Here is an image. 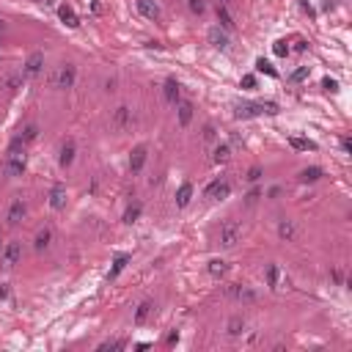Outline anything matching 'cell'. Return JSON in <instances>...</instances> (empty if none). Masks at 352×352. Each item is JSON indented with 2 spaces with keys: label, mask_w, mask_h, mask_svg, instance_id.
I'll return each mask as SVG.
<instances>
[{
  "label": "cell",
  "mask_w": 352,
  "mask_h": 352,
  "mask_svg": "<svg viewBox=\"0 0 352 352\" xmlns=\"http://www.w3.org/2000/svg\"><path fill=\"white\" fill-rule=\"evenodd\" d=\"M305 77H308V66H300V69H297L289 80H292V83H300V80H305Z\"/></svg>",
  "instance_id": "obj_38"
},
{
  "label": "cell",
  "mask_w": 352,
  "mask_h": 352,
  "mask_svg": "<svg viewBox=\"0 0 352 352\" xmlns=\"http://www.w3.org/2000/svg\"><path fill=\"white\" fill-rule=\"evenodd\" d=\"M273 53H275L278 58H286V55H289V44H286V41H275Z\"/></svg>",
  "instance_id": "obj_36"
},
{
  "label": "cell",
  "mask_w": 352,
  "mask_h": 352,
  "mask_svg": "<svg viewBox=\"0 0 352 352\" xmlns=\"http://www.w3.org/2000/svg\"><path fill=\"white\" fill-rule=\"evenodd\" d=\"M163 97L168 105H179L182 102V85L176 83V80H165V85H163Z\"/></svg>",
  "instance_id": "obj_12"
},
{
  "label": "cell",
  "mask_w": 352,
  "mask_h": 352,
  "mask_svg": "<svg viewBox=\"0 0 352 352\" xmlns=\"http://www.w3.org/2000/svg\"><path fill=\"white\" fill-rule=\"evenodd\" d=\"M75 77H77V69H75L72 63H63L61 69L55 72L53 85H55V88H61V91H66V88H72V85H75Z\"/></svg>",
  "instance_id": "obj_4"
},
{
  "label": "cell",
  "mask_w": 352,
  "mask_h": 352,
  "mask_svg": "<svg viewBox=\"0 0 352 352\" xmlns=\"http://www.w3.org/2000/svg\"><path fill=\"white\" fill-rule=\"evenodd\" d=\"M239 239H242V226L237 220H226V223L220 226V248L231 251V248H237Z\"/></svg>",
  "instance_id": "obj_2"
},
{
  "label": "cell",
  "mask_w": 352,
  "mask_h": 352,
  "mask_svg": "<svg viewBox=\"0 0 352 352\" xmlns=\"http://www.w3.org/2000/svg\"><path fill=\"white\" fill-rule=\"evenodd\" d=\"M19 259H22V245L19 242H9V245L3 248V253H0V264H3L6 270L17 267Z\"/></svg>",
  "instance_id": "obj_6"
},
{
  "label": "cell",
  "mask_w": 352,
  "mask_h": 352,
  "mask_svg": "<svg viewBox=\"0 0 352 352\" xmlns=\"http://www.w3.org/2000/svg\"><path fill=\"white\" fill-rule=\"evenodd\" d=\"M322 88H327V91H336V88H339V85H336V80H325V83H322Z\"/></svg>",
  "instance_id": "obj_45"
},
{
  "label": "cell",
  "mask_w": 352,
  "mask_h": 352,
  "mask_svg": "<svg viewBox=\"0 0 352 352\" xmlns=\"http://www.w3.org/2000/svg\"><path fill=\"white\" fill-rule=\"evenodd\" d=\"M97 349L99 352H105V349H124V341H102Z\"/></svg>",
  "instance_id": "obj_37"
},
{
  "label": "cell",
  "mask_w": 352,
  "mask_h": 352,
  "mask_svg": "<svg viewBox=\"0 0 352 352\" xmlns=\"http://www.w3.org/2000/svg\"><path fill=\"white\" fill-rule=\"evenodd\" d=\"M0 28H3V19H0Z\"/></svg>",
  "instance_id": "obj_51"
},
{
  "label": "cell",
  "mask_w": 352,
  "mask_h": 352,
  "mask_svg": "<svg viewBox=\"0 0 352 352\" xmlns=\"http://www.w3.org/2000/svg\"><path fill=\"white\" fill-rule=\"evenodd\" d=\"M50 207H53L55 212H61L66 207V190L61 185H55L53 190H50Z\"/></svg>",
  "instance_id": "obj_16"
},
{
  "label": "cell",
  "mask_w": 352,
  "mask_h": 352,
  "mask_svg": "<svg viewBox=\"0 0 352 352\" xmlns=\"http://www.w3.org/2000/svg\"><path fill=\"white\" fill-rule=\"evenodd\" d=\"M226 297L237 300V303H256V300H259V295L245 283H229L226 286Z\"/></svg>",
  "instance_id": "obj_3"
},
{
  "label": "cell",
  "mask_w": 352,
  "mask_h": 352,
  "mask_svg": "<svg viewBox=\"0 0 352 352\" xmlns=\"http://www.w3.org/2000/svg\"><path fill=\"white\" fill-rule=\"evenodd\" d=\"M36 3H44V6H53L55 0H36Z\"/></svg>",
  "instance_id": "obj_49"
},
{
  "label": "cell",
  "mask_w": 352,
  "mask_h": 352,
  "mask_svg": "<svg viewBox=\"0 0 352 352\" xmlns=\"http://www.w3.org/2000/svg\"><path fill=\"white\" fill-rule=\"evenodd\" d=\"M75 141H66L61 146V157H58V163H61V168H69L72 163H75Z\"/></svg>",
  "instance_id": "obj_17"
},
{
  "label": "cell",
  "mask_w": 352,
  "mask_h": 352,
  "mask_svg": "<svg viewBox=\"0 0 352 352\" xmlns=\"http://www.w3.org/2000/svg\"><path fill=\"white\" fill-rule=\"evenodd\" d=\"M289 146H292V149H295V151H317V143H314V141H308V138H289Z\"/></svg>",
  "instance_id": "obj_23"
},
{
  "label": "cell",
  "mask_w": 352,
  "mask_h": 352,
  "mask_svg": "<svg viewBox=\"0 0 352 352\" xmlns=\"http://www.w3.org/2000/svg\"><path fill=\"white\" fill-rule=\"evenodd\" d=\"M256 69L264 72V75H270V77H278V72H275V69H273V66H270L267 61H264V58H259V61H256Z\"/></svg>",
  "instance_id": "obj_35"
},
{
  "label": "cell",
  "mask_w": 352,
  "mask_h": 352,
  "mask_svg": "<svg viewBox=\"0 0 352 352\" xmlns=\"http://www.w3.org/2000/svg\"><path fill=\"white\" fill-rule=\"evenodd\" d=\"M25 143L19 141V138H14L9 151H6V163H3V173L9 176V179H17V176L25 173Z\"/></svg>",
  "instance_id": "obj_1"
},
{
  "label": "cell",
  "mask_w": 352,
  "mask_h": 352,
  "mask_svg": "<svg viewBox=\"0 0 352 352\" xmlns=\"http://www.w3.org/2000/svg\"><path fill=\"white\" fill-rule=\"evenodd\" d=\"M58 17H61V22L66 28H77L80 25V17L69 9V6H58Z\"/></svg>",
  "instance_id": "obj_18"
},
{
  "label": "cell",
  "mask_w": 352,
  "mask_h": 352,
  "mask_svg": "<svg viewBox=\"0 0 352 352\" xmlns=\"http://www.w3.org/2000/svg\"><path fill=\"white\" fill-rule=\"evenodd\" d=\"M50 239H53V231H50V229H41L39 234H36V239H33V248H36V251H44V248L50 245Z\"/></svg>",
  "instance_id": "obj_27"
},
{
  "label": "cell",
  "mask_w": 352,
  "mask_h": 352,
  "mask_svg": "<svg viewBox=\"0 0 352 352\" xmlns=\"http://www.w3.org/2000/svg\"><path fill=\"white\" fill-rule=\"evenodd\" d=\"M226 273H229V264H226L223 259H212L209 261V275L212 278H223Z\"/></svg>",
  "instance_id": "obj_26"
},
{
  "label": "cell",
  "mask_w": 352,
  "mask_h": 352,
  "mask_svg": "<svg viewBox=\"0 0 352 352\" xmlns=\"http://www.w3.org/2000/svg\"><path fill=\"white\" fill-rule=\"evenodd\" d=\"M25 215H28L25 198H14L11 207H9V212H6V223H9V226H19L22 220H25Z\"/></svg>",
  "instance_id": "obj_5"
},
{
  "label": "cell",
  "mask_w": 352,
  "mask_h": 352,
  "mask_svg": "<svg viewBox=\"0 0 352 352\" xmlns=\"http://www.w3.org/2000/svg\"><path fill=\"white\" fill-rule=\"evenodd\" d=\"M229 157H231V149L226 143H220L217 149H215V157H212V160H215L217 165H226V163H229Z\"/></svg>",
  "instance_id": "obj_28"
},
{
  "label": "cell",
  "mask_w": 352,
  "mask_h": 352,
  "mask_svg": "<svg viewBox=\"0 0 352 352\" xmlns=\"http://www.w3.org/2000/svg\"><path fill=\"white\" fill-rule=\"evenodd\" d=\"M300 6H303V11L308 14V17H314V9H311V3H308V0H300Z\"/></svg>",
  "instance_id": "obj_44"
},
{
  "label": "cell",
  "mask_w": 352,
  "mask_h": 352,
  "mask_svg": "<svg viewBox=\"0 0 352 352\" xmlns=\"http://www.w3.org/2000/svg\"><path fill=\"white\" fill-rule=\"evenodd\" d=\"M278 237H281L283 242H292L297 237V226H295V220H289V217H283V220H278Z\"/></svg>",
  "instance_id": "obj_15"
},
{
  "label": "cell",
  "mask_w": 352,
  "mask_h": 352,
  "mask_svg": "<svg viewBox=\"0 0 352 352\" xmlns=\"http://www.w3.org/2000/svg\"><path fill=\"white\" fill-rule=\"evenodd\" d=\"M330 278H333L336 283H344V273H341V270H330Z\"/></svg>",
  "instance_id": "obj_43"
},
{
  "label": "cell",
  "mask_w": 352,
  "mask_h": 352,
  "mask_svg": "<svg viewBox=\"0 0 352 352\" xmlns=\"http://www.w3.org/2000/svg\"><path fill=\"white\" fill-rule=\"evenodd\" d=\"M242 88H256V77L253 75H245V77H242Z\"/></svg>",
  "instance_id": "obj_42"
},
{
  "label": "cell",
  "mask_w": 352,
  "mask_h": 352,
  "mask_svg": "<svg viewBox=\"0 0 352 352\" xmlns=\"http://www.w3.org/2000/svg\"><path fill=\"white\" fill-rule=\"evenodd\" d=\"M187 9L195 14V17H201L204 11H207V3H204V0H187Z\"/></svg>",
  "instance_id": "obj_34"
},
{
  "label": "cell",
  "mask_w": 352,
  "mask_h": 352,
  "mask_svg": "<svg viewBox=\"0 0 352 352\" xmlns=\"http://www.w3.org/2000/svg\"><path fill=\"white\" fill-rule=\"evenodd\" d=\"M229 193H231V185L217 179V182H212V185L207 187V193H204V195L212 198V201H223V198H229Z\"/></svg>",
  "instance_id": "obj_10"
},
{
  "label": "cell",
  "mask_w": 352,
  "mask_h": 352,
  "mask_svg": "<svg viewBox=\"0 0 352 352\" xmlns=\"http://www.w3.org/2000/svg\"><path fill=\"white\" fill-rule=\"evenodd\" d=\"M295 50H297V53H305V50H308V41H303V39H297V44H295Z\"/></svg>",
  "instance_id": "obj_46"
},
{
  "label": "cell",
  "mask_w": 352,
  "mask_h": 352,
  "mask_svg": "<svg viewBox=\"0 0 352 352\" xmlns=\"http://www.w3.org/2000/svg\"><path fill=\"white\" fill-rule=\"evenodd\" d=\"M41 69H44V55L41 53H31V55H28V61H25V66H22V75L33 80V77L41 75Z\"/></svg>",
  "instance_id": "obj_7"
},
{
  "label": "cell",
  "mask_w": 352,
  "mask_h": 352,
  "mask_svg": "<svg viewBox=\"0 0 352 352\" xmlns=\"http://www.w3.org/2000/svg\"><path fill=\"white\" fill-rule=\"evenodd\" d=\"M319 176H322V168L314 165V168H303V171L297 173V179L303 182V185H311V182H317V179H319Z\"/></svg>",
  "instance_id": "obj_25"
},
{
  "label": "cell",
  "mask_w": 352,
  "mask_h": 352,
  "mask_svg": "<svg viewBox=\"0 0 352 352\" xmlns=\"http://www.w3.org/2000/svg\"><path fill=\"white\" fill-rule=\"evenodd\" d=\"M36 138H39V127H36V124H28L25 129H22V135H19V141L22 143H33Z\"/></svg>",
  "instance_id": "obj_30"
},
{
  "label": "cell",
  "mask_w": 352,
  "mask_h": 352,
  "mask_svg": "<svg viewBox=\"0 0 352 352\" xmlns=\"http://www.w3.org/2000/svg\"><path fill=\"white\" fill-rule=\"evenodd\" d=\"M207 39L212 47H217V50H229V33L223 31V28H209V33H207Z\"/></svg>",
  "instance_id": "obj_13"
},
{
  "label": "cell",
  "mask_w": 352,
  "mask_h": 352,
  "mask_svg": "<svg viewBox=\"0 0 352 352\" xmlns=\"http://www.w3.org/2000/svg\"><path fill=\"white\" fill-rule=\"evenodd\" d=\"M132 124H135V116H132V110H129L127 105L116 107V113H113V127H116V129H129Z\"/></svg>",
  "instance_id": "obj_8"
},
{
  "label": "cell",
  "mask_w": 352,
  "mask_h": 352,
  "mask_svg": "<svg viewBox=\"0 0 352 352\" xmlns=\"http://www.w3.org/2000/svg\"><path fill=\"white\" fill-rule=\"evenodd\" d=\"M261 113H264L261 102H239L237 110H234L237 119H256V116H261Z\"/></svg>",
  "instance_id": "obj_9"
},
{
  "label": "cell",
  "mask_w": 352,
  "mask_h": 352,
  "mask_svg": "<svg viewBox=\"0 0 352 352\" xmlns=\"http://www.w3.org/2000/svg\"><path fill=\"white\" fill-rule=\"evenodd\" d=\"M22 77H25L22 72H19V75H6V77H3V88H11V91H14V88H19Z\"/></svg>",
  "instance_id": "obj_33"
},
{
  "label": "cell",
  "mask_w": 352,
  "mask_h": 352,
  "mask_svg": "<svg viewBox=\"0 0 352 352\" xmlns=\"http://www.w3.org/2000/svg\"><path fill=\"white\" fill-rule=\"evenodd\" d=\"M176 113H179V127H187L193 121V102H179L176 105Z\"/></svg>",
  "instance_id": "obj_20"
},
{
  "label": "cell",
  "mask_w": 352,
  "mask_h": 352,
  "mask_svg": "<svg viewBox=\"0 0 352 352\" xmlns=\"http://www.w3.org/2000/svg\"><path fill=\"white\" fill-rule=\"evenodd\" d=\"M151 311H154V303H149V300H143V303L135 308V317H132V322H135V325H143V322L151 317Z\"/></svg>",
  "instance_id": "obj_19"
},
{
  "label": "cell",
  "mask_w": 352,
  "mask_h": 352,
  "mask_svg": "<svg viewBox=\"0 0 352 352\" xmlns=\"http://www.w3.org/2000/svg\"><path fill=\"white\" fill-rule=\"evenodd\" d=\"M127 261H129L127 253H119V256H116V259H113V267H110V273H107V281H116V278L121 275V270L127 267Z\"/></svg>",
  "instance_id": "obj_22"
},
{
  "label": "cell",
  "mask_w": 352,
  "mask_h": 352,
  "mask_svg": "<svg viewBox=\"0 0 352 352\" xmlns=\"http://www.w3.org/2000/svg\"><path fill=\"white\" fill-rule=\"evenodd\" d=\"M138 217H141V204H132V207L124 212V223H135Z\"/></svg>",
  "instance_id": "obj_32"
},
{
  "label": "cell",
  "mask_w": 352,
  "mask_h": 352,
  "mask_svg": "<svg viewBox=\"0 0 352 352\" xmlns=\"http://www.w3.org/2000/svg\"><path fill=\"white\" fill-rule=\"evenodd\" d=\"M220 3H223V6H231V0H220Z\"/></svg>",
  "instance_id": "obj_50"
},
{
  "label": "cell",
  "mask_w": 352,
  "mask_h": 352,
  "mask_svg": "<svg viewBox=\"0 0 352 352\" xmlns=\"http://www.w3.org/2000/svg\"><path fill=\"white\" fill-rule=\"evenodd\" d=\"M341 149H344V151H347V154L352 151V141H349V138H344V141H341Z\"/></svg>",
  "instance_id": "obj_47"
},
{
  "label": "cell",
  "mask_w": 352,
  "mask_h": 352,
  "mask_svg": "<svg viewBox=\"0 0 352 352\" xmlns=\"http://www.w3.org/2000/svg\"><path fill=\"white\" fill-rule=\"evenodd\" d=\"M146 157H149V151H146V146H135L129 154V171L132 173H141L143 165H146Z\"/></svg>",
  "instance_id": "obj_11"
},
{
  "label": "cell",
  "mask_w": 352,
  "mask_h": 352,
  "mask_svg": "<svg viewBox=\"0 0 352 352\" xmlns=\"http://www.w3.org/2000/svg\"><path fill=\"white\" fill-rule=\"evenodd\" d=\"M6 297H9V286L0 283V300H6Z\"/></svg>",
  "instance_id": "obj_48"
},
{
  "label": "cell",
  "mask_w": 352,
  "mask_h": 352,
  "mask_svg": "<svg viewBox=\"0 0 352 352\" xmlns=\"http://www.w3.org/2000/svg\"><path fill=\"white\" fill-rule=\"evenodd\" d=\"M226 330H229V336H242V333H245V319H242V317L229 319V327H226Z\"/></svg>",
  "instance_id": "obj_29"
},
{
  "label": "cell",
  "mask_w": 352,
  "mask_h": 352,
  "mask_svg": "<svg viewBox=\"0 0 352 352\" xmlns=\"http://www.w3.org/2000/svg\"><path fill=\"white\" fill-rule=\"evenodd\" d=\"M217 22H220L223 31H234V19H231V14H229V6H223V3L217 6Z\"/></svg>",
  "instance_id": "obj_24"
},
{
  "label": "cell",
  "mask_w": 352,
  "mask_h": 352,
  "mask_svg": "<svg viewBox=\"0 0 352 352\" xmlns=\"http://www.w3.org/2000/svg\"><path fill=\"white\" fill-rule=\"evenodd\" d=\"M190 198H193V185H190V182H185V185L176 190V207L185 209L187 204H190Z\"/></svg>",
  "instance_id": "obj_21"
},
{
  "label": "cell",
  "mask_w": 352,
  "mask_h": 352,
  "mask_svg": "<svg viewBox=\"0 0 352 352\" xmlns=\"http://www.w3.org/2000/svg\"><path fill=\"white\" fill-rule=\"evenodd\" d=\"M245 179H248V182H259V179H261V168H259V165H253L251 171H248Z\"/></svg>",
  "instance_id": "obj_40"
},
{
  "label": "cell",
  "mask_w": 352,
  "mask_h": 352,
  "mask_svg": "<svg viewBox=\"0 0 352 352\" xmlns=\"http://www.w3.org/2000/svg\"><path fill=\"white\" fill-rule=\"evenodd\" d=\"M135 6L141 11V17H146V19H160V14H163L154 0H135Z\"/></svg>",
  "instance_id": "obj_14"
},
{
  "label": "cell",
  "mask_w": 352,
  "mask_h": 352,
  "mask_svg": "<svg viewBox=\"0 0 352 352\" xmlns=\"http://www.w3.org/2000/svg\"><path fill=\"white\" fill-rule=\"evenodd\" d=\"M278 278H281V270H278L275 264H270V267H267V283H270V289H278Z\"/></svg>",
  "instance_id": "obj_31"
},
{
  "label": "cell",
  "mask_w": 352,
  "mask_h": 352,
  "mask_svg": "<svg viewBox=\"0 0 352 352\" xmlns=\"http://www.w3.org/2000/svg\"><path fill=\"white\" fill-rule=\"evenodd\" d=\"M259 198H261V190H251V193L245 195V204H248V207H253V204L259 201Z\"/></svg>",
  "instance_id": "obj_39"
},
{
  "label": "cell",
  "mask_w": 352,
  "mask_h": 352,
  "mask_svg": "<svg viewBox=\"0 0 352 352\" xmlns=\"http://www.w3.org/2000/svg\"><path fill=\"white\" fill-rule=\"evenodd\" d=\"M204 141H215V127H212V124L204 127Z\"/></svg>",
  "instance_id": "obj_41"
}]
</instances>
